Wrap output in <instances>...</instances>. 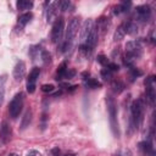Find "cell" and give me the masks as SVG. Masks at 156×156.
Returning a JSON list of instances; mask_svg holds the SVG:
<instances>
[{"mask_svg":"<svg viewBox=\"0 0 156 156\" xmlns=\"http://www.w3.org/2000/svg\"><path fill=\"white\" fill-rule=\"evenodd\" d=\"M106 102H107V111H108V116H110L111 128H112L115 135H118V122H117V106H116V102H115L113 98H111V96H107Z\"/></svg>","mask_w":156,"mask_h":156,"instance_id":"6da1fadb","label":"cell"},{"mask_svg":"<svg viewBox=\"0 0 156 156\" xmlns=\"http://www.w3.org/2000/svg\"><path fill=\"white\" fill-rule=\"evenodd\" d=\"M22 107H23V95L22 93H18L13 96L9 106V113L11 118H17L22 111Z\"/></svg>","mask_w":156,"mask_h":156,"instance_id":"7a4b0ae2","label":"cell"},{"mask_svg":"<svg viewBox=\"0 0 156 156\" xmlns=\"http://www.w3.org/2000/svg\"><path fill=\"white\" fill-rule=\"evenodd\" d=\"M78 29H79V20L78 18H72L68 23V27H67V30H66V43H65V50L67 49V45L69 46L71 43L73 41V39L76 38L77 33H78Z\"/></svg>","mask_w":156,"mask_h":156,"instance_id":"3957f363","label":"cell"},{"mask_svg":"<svg viewBox=\"0 0 156 156\" xmlns=\"http://www.w3.org/2000/svg\"><path fill=\"white\" fill-rule=\"evenodd\" d=\"M143 101L141 100H135L133 104H132V107H130V111H132V124L133 126H138L141 121V117H143Z\"/></svg>","mask_w":156,"mask_h":156,"instance_id":"277c9868","label":"cell"},{"mask_svg":"<svg viewBox=\"0 0 156 156\" xmlns=\"http://www.w3.org/2000/svg\"><path fill=\"white\" fill-rule=\"evenodd\" d=\"M63 27H65V21L62 17L56 18V21L52 24L51 29V41L52 43H58L61 40L62 33H63Z\"/></svg>","mask_w":156,"mask_h":156,"instance_id":"5b68a950","label":"cell"},{"mask_svg":"<svg viewBox=\"0 0 156 156\" xmlns=\"http://www.w3.org/2000/svg\"><path fill=\"white\" fill-rule=\"evenodd\" d=\"M145 87H146V99H147L149 104L151 106H154L155 105V98H156V94H155V79H154V77H149L145 80Z\"/></svg>","mask_w":156,"mask_h":156,"instance_id":"8992f818","label":"cell"},{"mask_svg":"<svg viewBox=\"0 0 156 156\" xmlns=\"http://www.w3.org/2000/svg\"><path fill=\"white\" fill-rule=\"evenodd\" d=\"M40 74V68L39 67H34L29 74H28V78H27V91L28 93H34L35 90V83H37V79Z\"/></svg>","mask_w":156,"mask_h":156,"instance_id":"52a82bcc","label":"cell"},{"mask_svg":"<svg viewBox=\"0 0 156 156\" xmlns=\"http://www.w3.org/2000/svg\"><path fill=\"white\" fill-rule=\"evenodd\" d=\"M151 16V9L150 6L147 5H141V6H138L136 7V18L141 22H146L149 21Z\"/></svg>","mask_w":156,"mask_h":156,"instance_id":"ba28073f","label":"cell"},{"mask_svg":"<svg viewBox=\"0 0 156 156\" xmlns=\"http://www.w3.org/2000/svg\"><path fill=\"white\" fill-rule=\"evenodd\" d=\"M126 54H129V55H133L134 57H138L140 56L141 54V45L138 43V41H128L126 44Z\"/></svg>","mask_w":156,"mask_h":156,"instance_id":"9c48e42d","label":"cell"},{"mask_svg":"<svg viewBox=\"0 0 156 156\" xmlns=\"http://www.w3.org/2000/svg\"><path fill=\"white\" fill-rule=\"evenodd\" d=\"M26 73V65L23 61H18L13 68V78L16 82H21Z\"/></svg>","mask_w":156,"mask_h":156,"instance_id":"30bf717a","label":"cell"},{"mask_svg":"<svg viewBox=\"0 0 156 156\" xmlns=\"http://www.w3.org/2000/svg\"><path fill=\"white\" fill-rule=\"evenodd\" d=\"M91 29H93V21L91 20H87L84 22L83 27H82V30H80V43L82 44H84L87 41V39H88Z\"/></svg>","mask_w":156,"mask_h":156,"instance_id":"8fae6325","label":"cell"},{"mask_svg":"<svg viewBox=\"0 0 156 156\" xmlns=\"http://www.w3.org/2000/svg\"><path fill=\"white\" fill-rule=\"evenodd\" d=\"M98 32H99L98 27H93V29H91V32H90V34H89L87 41L84 43V45H87V46H88L89 49H91V50H93V48L96 45V41H98ZM80 45H82V44H80Z\"/></svg>","mask_w":156,"mask_h":156,"instance_id":"7c38bea8","label":"cell"},{"mask_svg":"<svg viewBox=\"0 0 156 156\" xmlns=\"http://www.w3.org/2000/svg\"><path fill=\"white\" fill-rule=\"evenodd\" d=\"M57 10H58V1H54V2L49 4L48 11H46V17H48V21H52L54 18L56 20Z\"/></svg>","mask_w":156,"mask_h":156,"instance_id":"4fadbf2b","label":"cell"},{"mask_svg":"<svg viewBox=\"0 0 156 156\" xmlns=\"http://www.w3.org/2000/svg\"><path fill=\"white\" fill-rule=\"evenodd\" d=\"M122 26H123V28H124V32H126L127 34H130V35H133V34H135V33L138 32V27H136V24H135L134 22H132V21H128V22L123 23Z\"/></svg>","mask_w":156,"mask_h":156,"instance_id":"5bb4252c","label":"cell"},{"mask_svg":"<svg viewBox=\"0 0 156 156\" xmlns=\"http://www.w3.org/2000/svg\"><path fill=\"white\" fill-rule=\"evenodd\" d=\"M84 85L87 88H91V89H96V88L101 87V84L94 78H84Z\"/></svg>","mask_w":156,"mask_h":156,"instance_id":"9a60e30c","label":"cell"},{"mask_svg":"<svg viewBox=\"0 0 156 156\" xmlns=\"http://www.w3.org/2000/svg\"><path fill=\"white\" fill-rule=\"evenodd\" d=\"M67 65H66V62H63V63H61V66L58 67V69H57V74H56V79L57 80H61V79H63L65 78V76H66V72H67Z\"/></svg>","mask_w":156,"mask_h":156,"instance_id":"2e32d148","label":"cell"},{"mask_svg":"<svg viewBox=\"0 0 156 156\" xmlns=\"http://www.w3.org/2000/svg\"><path fill=\"white\" fill-rule=\"evenodd\" d=\"M129 6H130V2L123 1V2H121L118 6H116V7H115V13H116V15H118V13H121V12H126V11H128Z\"/></svg>","mask_w":156,"mask_h":156,"instance_id":"e0dca14e","label":"cell"},{"mask_svg":"<svg viewBox=\"0 0 156 156\" xmlns=\"http://www.w3.org/2000/svg\"><path fill=\"white\" fill-rule=\"evenodd\" d=\"M111 87H112L113 91H116V93H121L124 89V84L121 80H118V79H113L111 82Z\"/></svg>","mask_w":156,"mask_h":156,"instance_id":"ac0fdd59","label":"cell"},{"mask_svg":"<svg viewBox=\"0 0 156 156\" xmlns=\"http://www.w3.org/2000/svg\"><path fill=\"white\" fill-rule=\"evenodd\" d=\"M33 6L32 1H27V0H20L17 1V9L18 10H29Z\"/></svg>","mask_w":156,"mask_h":156,"instance_id":"d6986e66","label":"cell"},{"mask_svg":"<svg viewBox=\"0 0 156 156\" xmlns=\"http://www.w3.org/2000/svg\"><path fill=\"white\" fill-rule=\"evenodd\" d=\"M30 18H32V13H23V15H21L18 17V24L21 27H23L30 21Z\"/></svg>","mask_w":156,"mask_h":156,"instance_id":"ffe728a7","label":"cell"},{"mask_svg":"<svg viewBox=\"0 0 156 156\" xmlns=\"http://www.w3.org/2000/svg\"><path fill=\"white\" fill-rule=\"evenodd\" d=\"M126 35V32H124V28H123V26H119L117 29H116V32H115V40L117 41V40H121V39H123V37Z\"/></svg>","mask_w":156,"mask_h":156,"instance_id":"44dd1931","label":"cell"},{"mask_svg":"<svg viewBox=\"0 0 156 156\" xmlns=\"http://www.w3.org/2000/svg\"><path fill=\"white\" fill-rule=\"evenodd\" d=\"M11 135V130H10V128L6 126V123L4 124V127H2V129H1V132H0V136L4 139V141L9 138Z\"/></svg>","mask_w":156,"mask_h":156,"instance_id":"7402d4cb","label":"cell"},{"mask_svg":"<svg viewBox=\"0 0 156 156\" xmlns=\"http://www.w3.org/2000/svg\"><path fill=\"white\" fill-rule=\"evenodd\" d=\"M135 58L136 57H134L133 55H129V54H126V56H124V65L126 66H133V63H134V61H135Z\"/></svg>","mask_w":156,"mask_h":156,"instance_id":"603a6c76","label":"cell"},{"mask_svg":"<svg viewBox=\"0 0 156 156\" xmlns=\"http://www.w3.org/2000/svg\"><path fill=\"white\" fill-rule=\"evenodd\" d=\"M101 77L105 79V80H110L112 78V72L108 69V68H102L101 69Z\"/></svg>","mask_w":156,"mask_h":156,"instance_id":"cb8c5ba5","label":"cell"},{"mask_svg":"<svg viewBox=\"0 0 156 156\" xmlns=\"http://www.w3.org/2000/svg\"><path fill=\"white\" fill-rule=\"evenodd\" d=\"M54 89H55V87L52 84H43L41 85V90L44 93H51V91H54Z\"/></svg>","mask_w":156,"mask_h":156,"instance_id":"d4e9b609","label":"cell"},{"mask_svg":"<svg viewBox=\"0 0 156 156\" xmlns=\"http://www.w3.org/2000/svg\"><path fill=\"white\" fill-rule=\"evenodd\" d=\"M98 61H99L102 66H106V67H107V65L110 63L108 60L106 58V56H104V55H99V56H98Z\"/></svg>","mask_w":156,"mask_h":156,"instance_id":"484cf974","label":"cell"},{"mask_svg":"<svg viewBox=\"0 0 156 156\" xmlns=\"http://www.w3.org/2000/svg\"><path fill=\"white\" fill-rule=\"evenodd\" d=\"M74 74H76V71L74 69H67V72H66V76H65V78H67V79H71L72 77H74Z\"/></svg>","mask_w":156,"mask_h":156,"instance_id":"4316f807","label":"cell"},{"mask_svg":"<svg viewBox=\"0 0 156 156\" xmlns=\"http://www.w3.org/2000/svg\"><path fill=\"white\" fill-rule=\"evenodd\" d=\"M130 73H132V76H133L134 78L141 74V72H140V71H138V69H136V68H134V67H130Z\"/></svg>","mask_w":156,"mask_h":156,"instance_id":"83f0119b","label":"cell"},{"mask_svg":"<svg viewBox=\"0 0 156 156\" xmlns=\"http://www.w3.org/2000/svg\"><path fill=\"white\" fill-rule=\"evenodd\" d=\"M107 68L112 72V71H118V65H116V63H108L107 65Z\"/></svg>","mask_w":156,"mask_h":156,"instance_id":"f1b7e54d","label":"cell"},{"mask_svg":"<svg viewBox=\"0 0 156 156\" xmlns=\"http://www.w3.org/2000/svg\"><path fill=\"white\" fill-rule=\"evenodd\" d=\"M27 156H41V154L39 151H37V150H30V151H28Z\"/></svg>","mask_w":156,"mask_h":156,"instance_id":"f546056e","label":"cell"},{"mask_svg":"<svg viewBox=\"0 0 156 156\" xmlns=\"http://www.w3.org/2000/svg\"><path fill=\"white\" fill-rule=\"evenodd\" d=\"M58 152H60V150H58L57 147H55V149H52V150L50 151V156H57Z\"/></svg>","mask_w":156,"mask_h":156,"instance_id":"4dcf8cb0","label":"cell"},{"mask_svg":"<svg viewBox=\"0 0 156 156\" xmlns=\"http://www.w3.org/2000/svg\"><path fill=\"white\" fill-rule=\"evenodd\" d=\"M2 99H4V91L0 90V105H1V102H2Z\"/></svg>","mask_w":156,"mask_h":156,"instance_id":"1f68e13d","label":"cell"},{"mask_svg":"<svg viewBox=\"0 0 156 156\" xmlns=\"http://www.w3.org/2000/svg\"><path fill=\"white\" fill-rule=\"evenodd\" d=\"M63 156H74L73 154H66V155H63Z\"/></svg>","mask_w":156,"mask_h":156,"instance_id":"d6a6232c","label":"cell"},{"mask_svg":"<svg viewBox=\"0 0 156 156\" xmlns=\"http://www.w3.org/2000/svg\"><path fill=\"white\" fill-rule=\"evenodd\" d=\"M9 156H18V155H17V154H10Z\"/></svg>","mask_w":156,"mask_h":156,"instance_id":"836d02e7","label":"cell"}]
</instances>
